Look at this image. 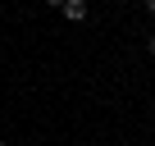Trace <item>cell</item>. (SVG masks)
Instances as JSON below:
<instances>
[{
  "label": "cell",
  "instance_id": "6da1fadb",
  "mask_svg": "<svg viewBox=\"0 0 155 146\" xmlns=\"http://www.w3.org/2000/svg\"><path fill=\"white\" fill-rule=\"evenodd\" d=\"M59 9H64V18H73V23H82V18H87V0H64Z\"/></svg>",
  "mask_w": 155,
  "mask_h": 146
},
{
  "label": "cell",
  "instance_id": "7a4b0ae2",
  "mask_svg": "<svg viewBox=\"0 0 155 146\" xmlns=\"http://www.w3.org/2000/svg\"><path fill=\"white\" fill-rule=\"evenodd\" d=\"M146 50H150V55H155V32H150V37H146Z\"/></svg>",
  "mask_w": 155,
  "mask_h": 146
},
{
  "label": "cell",
  "instance_id": "3957f363",
  "mask_svg": "<svg viewBox=\"0 0 155 146\" xmlns=\"http://www.w3.org/2000/svg\"><path fill=\"white\" fill-rule=\"evenodd\" d=\"M46 5H50V9H59V5H64V0H46Z\"/></svg>",
  "mask_w": 155,
  "mask_h": 146
},
{
  "label": "cell",
  "instance_id": "277c9868",
  "mask_svg": "<svg viewBox=\"0 0 155 146\" xmlns=\"http://www.w3.org/2000/svg\"><path fill=\"white\" fill-rule=\"evenodd\" d=\"M146 9H150V14H155V0H146Z\"/></svg>",
  "mask_w": 155,
  "mask_h": 146
},
{
  "label": "cell",
  "instance_id": "5b68a950",
  "mask_svg": "<svg viewBox=\"0 0 155 146\" xmlns=\"http://www.w3.org/2000/svg\"><path fill=\"white\" fill-rule=\"evenodd\" d=\"M0 146H9V141H0Z\"/></svg>",
  "mask_w": 155,
  "mask_h": 146
}]
</instances>
